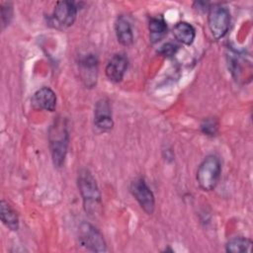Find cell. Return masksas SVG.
Wrapping results in <instances>:
<instances>
[{
    "label": "cell",
    "instance_id": "cell-19",
    "mask_svg": "<svg viewBox=\"0 0 253 253\" xmlns=\"http://www.w3.org/2000/svg\"><path fill=\"white\" fill-rule=\"evenodd\" d=\"M201 128L203 132L207 135H214L217 130V124L214 120L209 119L207 121H204V123L201 125Z\"/></svg>",
    "mask_w": 253,
    "mask_h": 253
},
{
    "label": "cell",
    "instance_id": "cell-10",
    "mask_svg": "<svg viewBox=\"0 0 253 253\" xmlns=\"http://www.w3.org/2000/svg\"><path fill=\"white\" fill-rule=\"evenodd\" d=\"M127 57L124 53H116L110 58L106 65V76L110 81L119 83L123 80L127 69Z\"/></svg>",
    "mask_w": 253,
    "mask_h": 253
},
{
    "label": "cell",
    "instance_id": "cell-11",
    "mask_svg": "<svg viewBox=\"0 0 253 253\" xmlns=\"http://www.w3.org/2000/svg\"><path fill=\"white\" fill-rule=\"evenodd\" d=\"M31 103L36 110L53 112L56 107V95L50 88L42 87L34 93Z\"/></svg>",
    "mask_w": 253,
    "mask_h": 253
},
{
    "label": "cell",
    "instance_id": "cell-3",
    "mask_svg": "<svg viewBox=\"0 0 253 253\" xmlns=\"http://www.w3.org/2000/svg\"><path fill=\"white\" fill-rule=\"evenodd\" d=\"M221 172L220 161L215 155H208L199 165L197 182L204 191H211L218 183Z\"/></svg>",
    "mask_w": 253,
    "mask_h": 253
},
{
    "label": "cell",
    "instance_id": "cell-6",
    "mask_svg": "<svg viewBox=\"0 0 253 253\" xmlns=\"http://www.w3.org/2000/svg\"><path fill=\"white\" fill-rule=\"evenodd\" d=\"M77 15V8L73 2L59 1L55 4L50 18V24L54 28L66 29L74 23Z\"/></svg>",
    "mask_w": 253,
    "mask_h": 253
},
{
    "label": "cell",
    "instance_id": "cell-4",
    "mask_svg": "<svg viewBox=\"0 0 253 253\" xmlns=\"http://www.w3.org/2000/svg\"><path fill=\"white\" fill-rule=\"evenodd\" d=\"M208 25L212 37L216 40L223 38L230 26V13L222 5L214 4L209 8Z\"/></svg>",
    "mask_w": 253,
    "mask_h": 253
},
{
    "label": "cell",
    "instance_id": "cell-17",
    "mask_svg": "<svg viewBox=\"0 0 253 253\" xmlns=\"http://www.w3.org/2000/svg\"><path fill=\"white\" fill-rule=\"evenodd\" d=\"M13 15V7L11 3H3L1 5V23L2 28L4 29L7 25H9Z\"/></svg>",
    "mask_w": 253,
    "mask_h": 253
},
{
    "label": "cell",
    "instance_id": "cell-9",
    "mask_svg": "<svg viewBox=\"0 0 253 253\" xmlns=\"http://www.w3.org/2000/svg\"><path fill=\"white\" fill-rule=\"evenodd\" d=\"M94 124L102 131H109L114 126L112 108L106 98L97 101L94 109Z\"/></svg>",
    "mask_w": 253,
    "mask_h": 253
},
{
    "label": "cell",
    "instance_id": "cell-8",
    "mask_svg": "<svg viewBox=\"0 0 253 253\" xmlns=\"http://www.w3.org/2000/svg\"><path fill=\"white\" fill-rule=\"evenodd\" d=\"M79 75L88 88H92L96 85L98 78V60L94 54H86L80 58L78 62Z\"/></svg>",
    "mask_w": 253,
    "mask_h": 253
},
{
    "label": "cell",
    "instance_id": "cell-5",
    "mask_svg": "<svg viewBox=\"0 0 253 253\" xmlns=\"http://www.w3.org/2000/svg\"><path fill=\"white\" fill-rule=\"evenodd\" d=\"M78 241L81 246L90 251L105 252L107 250L106 242L101 232L87 222H83L78 228Z\"/></svg>",
    "mask_w": 253,
    "mask_h": 253
},
{
    "label": "cell",
    "instance_id": "cell-12",
    "mask_svg": "<svg viewBox=\"0 0 253 253\" xmlns=\"http://www.w3.org/2000/svg\"><path fill=\"white\" fill-rule=\"evenodd\" d=\"M116 36L119 42L125 46H129L133 42V33L128 20L121 15L115 23Z\"/></svg>",
    "mask_w": 253,
    "mask_h": 253
},
{
    "label": "cell",
    "instance_id": "cell-7",
    "mask_svg": "<svg viewBox=\"0 0 253 253\" xmlns=\"http://www.w3.org/2000/svg\"><path fill=\"white\" fill-rule=\"evenodd\" d=\"M129 190L141 209L148 214H151L154 211L155 199L152 191L147 186L145 181L142 178L133 180L130 184Z\"/></svg>",
    "mask_w": 253,
    "mask_h": 253
},
{
    "label": "cell",
    "instance_id": "cell-15",
    "mask_svg": "<svg viewBox=\"0 0 253 253\" xmlns=\"http://www.w3.org/2000/svg\"><path fill=\"white\" fill-rule=\"evenodd\" d=\"M149 30V39L155 43L163 39V37L167 34V25L162 18H151L148 24Z\"/></svg>",
    "mask_w": 253,
    "mask_h": 253
},
{
    "label": "cell",
    "instance_id": "cell-16",
    "mask_svg": "<svg viewBox=\"0 0 253 253\" xmlns=\"http://www.w3.org/2000/svg\"><path fill=\"white\" fill-rule=\"evenodd\" d=\"M252 247V241L246 237L237 236L231 238L225 245L226 252L230 253H242L250 252Z\"/></svg>",
    "mask_w": 253,
    "mask_h": 253
},
{
    "label": "cell",
    "instance_id": "cell-14",
    "mask_svg": "<svg viewBox=\"0 0 253 253\" xmlns=\"http://www.w3.org/2000/svg\"><path fill=\"white\" fill-rule=\"evenodd\" d=\"M0 216L4 225L9 229L15 231L19 228V217L16 211L4 200L0 203Z\"/></svg>",
    "mask_w": 253,
    "mask_h": 253
},
{
    "label": "cell",
    "instance_id": "cell-1",
    "mask_svg": "<svg viewBox=\"0 0 253 253\" xmlns=\"http://www.w3.org/2000/svg\"><path fill=\"white\" fill-rule=\"evenodd\" d=\"M77 185L85 211L91 216L100 214L102 211V197L92 173L87 169H81L78 172Z\"/></svg>",
    "mask_w": 253,
    "mask_h": 253
},
{
    "label": "cell",
    "instance_id": "cell-13",
    "mask_svg": "<svg viewBox=\"0 0 253 253\" xmlns=\"http://www.w3.org/2000/svg\"><path fill=\"white\" fill-rule=\"evenodd\" d=\"M173 35L181 43L190 45L195 40L196 31L191 24L187 22H179L173 28Z\"/></svg>",
    "mask_w": 253,
    "mask_h": 253
},
{
    "label": "cell",
    "instance_id": "cell-18",
    "mask_svg": "<svg viewBox=\"0 0 253 253\" xmlns=\"http://www.w3.org/2000/svg\"><path fill=\"white\" fill-rule=\"evenodd\" d=\"M178 48L179 47L177 44H175L173 42H166L160 46V48L158 49V53L165 57H171L174 54H176Z\"/></svg>",
    "mask_w": 253,
    "mask_h": 253
},
{
    "label": "cell",
    "instance_id": "cell-2",
    "mask_svg": "<svg viewBox=\"0 0 253 253\" xmlns=\"http://www.w3.org/2000/svg\"><path fill=\"white\" fill-rule=\"evenodd\" d=\"M69 142V134L65 121L57 119L49 128V148L55 167H61L64 163Z\"/></svg>",
    "mask_w": 253,
    "mask_h": 253
}]
</instances>
